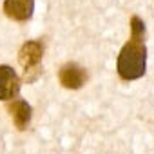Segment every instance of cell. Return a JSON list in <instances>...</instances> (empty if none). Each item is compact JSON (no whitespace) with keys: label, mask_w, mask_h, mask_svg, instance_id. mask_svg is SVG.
<instances>
[{"label":"cell","mask_w":154,"mask_h":154,"mask_svg":"<svg viewBox=\"0 0 154 154\" xmlns=\"http://www.w3.org/2000/svg\"><path fill=\"white\" fill-rule=\"evenodd\" d=\"M118 76L125 82L138 80L147 71V47H145V35H132L131 40L122 47L116 62Z\"/></svg>","instance_id":"obj_1"},{"label":"cell","mask_w":154,"mask_h":154,"mask_svg":"<svg viewBox=\"0 0 154 154\" xmlns=\"http://www.w3.org/2000/svg\"><path fill=\"white\" fill-rule=\"evenodd\" d=\"M58 78H60V84L65 89H80L87 80V72L76 62H67L60 67Z\"/></svg>","instance_id":"obj_2"},{"label":"cell","mask_w":154,"mask_h":154,"mask_svg":"<svg viewBox=\"0 0 154 154\" xmlns=\"http://www.w3.org/2000/svg\"><path fill=\"white\" fill-rule=\"evenodd\" d=\"M42 56H44V44L40 40H29V42H26L20 47V51H18V62L26 69V74L29 71H33V69L38 67Z\"/></svg>","instance_id":"obj_3"},{"label":"cell","mask_w":154,"mask_h":154,"mask_svg":"<svg viewBox=\"0 0 154 154\" xmlns=\"http://www.w3.org/2000/svg\"><path fill=\"white\" fill-rule=\"evenodd\" d=\"M20 93V78L9 65H0V100H13Z\"/></svg>","instance_id":"obj_4"},{"label":"cell","mask_w":154,"mask_h":154,"mask_svg":"<svg viewBox=\"0 0 154 154\" xmlns=\"http://www.w3.org/2000/svg\"><path fill=\"white\" fill-rule=\"evenodd\" d=\"M35 11V0H4V13L17 22H27Z\"/></svg>","instance_id":"obj_5"},{"label":"cell","mask_w":154,"mask_h":154,"mask_svg":"<svg viewBox=\"0 0 154 154\" xmlns=\"http://www.w3.org/2000/svg\"><path fill=\"white\" fill-rule=\"evenodd\" d=\"M9 112H11V118H13L17 129L24 131L29 125V122H31L33 109H31V105L26 100H13V103L9 105Z\"/></svg>","instance_id":"obj_6"}]
</instances>
